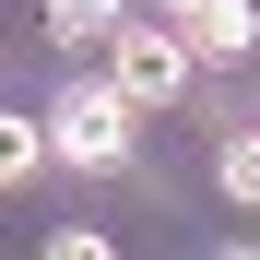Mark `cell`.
Instances as JSON below:
<instances>
[{
	"instance_id": "1",
	"label": "cell",
	"mask_w": 260,
	"mask_h": 260,
	"mask_svg": "<svg viewBox=\"0 0 260 260\" xmlns=\"http://www.w3.org/2000/svg\"><path fill=\"white\" fill-rule=\"evenodd\" d=\"M130 118H142V107H130L118 71L107 83H71V95L48 107V154L59 166H130Z\"/></svg>"
},
{
	"instance_id": "2",
	"label": "cell",
	"mask_w": 260,
	"mask_h": 260,
	"mask_svg": "<svg viewBox=\"0 0 260 260\" xmlns=\"http://www.w3.org/2000/svg\"><path fill=\"white\" fill-rule=\"evenodd\" d=\"M189 59H201V48H189V24H178V12H166V24H118V36H107V71L130 83V107H178V95H189Z\"/></svg>"
},
{
	"instance_id": "3",
	"label": "cell",
	"mask_w": 260,
	"mask_h": 260,
	"mask_svg": "<svg viewBox=\"0 0 260 260\" xmlns=\"http://www.w3.org/2000/svg\"><path fill=\"white\" fill-rule=\"evenodd\" d=\"M178 24H189L201 59H248L260 48V0H201V12H178Z\"/></svg>"
},
{
	"instance_id": "4",
	"label": "cell",
	"mask_w": 260,
	"mask_h": 260,
	"mask_svg": "<svg viewBox=\"0 0 260 260\" xmlns=\"http://www.w3.org/2000/svg\"><path fill=\"white\" fill-rule=\"evenodd\" d=\"M36 166H48V118H12L0 107V189H24Z\"/></svg>"
},
{
	"instance_id": "5",
	"label": "cell",
	"mask_w": 260,
	"mask_h": 260,
	"mask_svg": "<svg viewBox=\"0 0 260 260\" xmlns=\"http://www.w3.org/2000/svg\"><path fill=\"white\" fill-rule=\"evenodd\" d=\"M48 24H59V48H95V36L130 24V0H48Z\"/></svg>"
},
{
	"instance_id": "6",
	"label": "cell",
	"mask_w": 260,
	"mask_h": 260,
	"mask_svg": "<svg viewBox=\"0 0 260 260\" xmlns=\"http://www.w3.org/2000/svg\"><path fill=\"white\" fill-rule=\"evenodd\" d=\"M213 178H225V201H248V213H260V130H237V142L213 154Z\"/></svg>"
},
{
	"instance_id": "7",
	"label": "cell",
	"mask_w": 260,
	"mask_h": 260,
	"mask_svg": "<svg viewBox=\"0 0 260 260\" xmlns=\"http://www.w3.org/2000/svg\"><path fill=\"white\" fill-rule=\"evenodd\" d=\"M154 12H201V0H154Z\"/></svg>"
}]
</instances>
